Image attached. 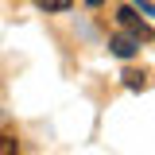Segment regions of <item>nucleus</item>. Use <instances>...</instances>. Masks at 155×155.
<instances>
[{
  "instance_id": "nucleus-1",
  "label": "nucleus",
  "mask_w": 155,
  "mask_h": 155,
  "mask_svg": "<svg viewBox=\"0 0 155 155\" xmlns=\"http://www.w3.org/2000/svg\"><path fill=\"white\" fill-rule=\"evenodd\" d=\"M120 23H124V31H128V35H136V39H151L155 31H151V23H143V19L136 16V8H120Z\"/></svg>"
},
{
  "instance_id": "nucleus-2",
  "label": "nucleus",
  "mask_w": 155,
  "mask_h": 155,
  "mask_svg": "<svg viewBox=\"0 0 155 155\" xmlns=\"http://www.w3.org/2000/svg\"><path fill=\"white\" fill-rule=\"evenodd\" d=\"M109 51H113L116 58H132L136 51H140V39H136V35H113Z\"/></svg>"
},
{
  "instance_id": "nucleus-3",
  "label": "nucleus",
  "mask_w": 155,
  "mask_h": 155,
  "mask_svg": "<svg viewBox=\"0 0 155 155\" xmlns=\"http://www.w3.org/2000/svg\"><path fill=\"white\" fill-rule=\"evenodd\" d=\"M39 8H43V12H70V4H74V0H35Z\"/></svg>"
},
{
  "instance_id": "nucleus-4",
  "label": "nucleus",
  "mask_w": 155,
  "mask_h": 155,
  "mask_svg": "<svg viewBox=\"0 0 155 155\" xmlns=\"http://www.w3.org/2000/svg\"><path fill=\"white\" fill-rule=\"evenodd\" d=\"M124 85H128V89H143V85H147V78L136 74V70H128V74H124Z\"/></svg>"
},
{
  "instance_id": "nucleus-5",
  "label": "nucleus",
  "mask_w": 155,
  "mask_h": 155,
  "mask_svg": "<svg viewBox=\"0 0 155 155\" xmlns=\"http://www.w3.org/2000/svg\"><path fill=\"white\" fill-rule=\"evenodd\" d=\"M16 147H19V143L12 140V136H0V155H12Z\"/></svg>"
},
{
  "instance_id": "nucleus-6",
  "label": "nucleus",
  "mask_w": 155,
  "mask_h": 155,
  "mask_svg": "<svg viewBox=\"0 0 155 155\" xmlns=\"http://www.w3.org/2000/svg\"><path fill=\"white\" fill-rule=\"evenodd\" d=\"M132 4H140V12H143V16H155V4H147V0H132Z\"/></svg>"
},
{
  "instance_id": "nucleus-7",
  "label": "nucleus",
  "mask_w": 155,
  "mask_h": 155,
  "mask_svg": "<svg viewBox=\"0 0 155 155\" xmlns=\"http://www.w3.org/2000/svg\"><path fill=\"white\" fill-rule=\"evenodd\" d=\"M85 4H93V8H101V4H105V0H85Z\"/></svg>"
}]
</instances>
